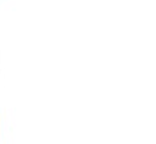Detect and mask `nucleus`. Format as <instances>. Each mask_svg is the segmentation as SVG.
Segmentation results:
<instances>
[]
</instances>
